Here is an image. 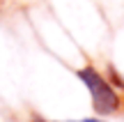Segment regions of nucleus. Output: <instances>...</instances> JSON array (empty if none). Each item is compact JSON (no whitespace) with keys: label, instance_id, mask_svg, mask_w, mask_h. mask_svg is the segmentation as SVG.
Segmentation results:
<instances>
[{"label":"nucleus","instance_id":"f257e3e1","mask_svg":"<svg viewBox=\"0 0 124 122\" xmlns=\"http://www.w3.org/2000/svg\"><path fill=\"white\" fill-rule=\"evenodd\" d=\"M78 81L87 88L90 99H92V108L99 118H108V115H117L124 108V97L113 88L108 76L99 72L94 65H85L76 72Z\"/></svg>","mask_w":124,"mask_h":122},{"label":"nucleus","instance_id":"f03ea898","mask_svg":"<svg viewBox=\"0 0 124 122\" xmlns=\"http://www.w3.org/2000/svg\"><path fill=\"white\" fill-rule=\"evenodd\" d=\"M106 76H108V81L113 83V88H115V90L124 97V76L117 72L115 67H113V65H108V67H106Z\"/></svg>","mask_w":124,"mask_h":122},{"label":"nucleus","instance_id":"7ed1b4c3","mask_svg":"<svg viewBox=\"0 0 124 122\" xmlns=\"http://www.w3.org/2000/svg\"><path fill=\"white\" fill-rule=\"evenodd\" d=\"M55 122H108V120H103V118H83V120H55Z\"/></svg>","mask_w":124,"mask_h":122},{"label":"nucleus","instance_id":"20e7f679","mask_svg":"<svg viewBox=\"0 0 124 122\" xmlns=\"http://www.w3.org/2000/svg\"><path fill=\"white\" fill-rule=\"evenodd\" d=\"M28 122H55V120H46V118H41V115H32Z\"/></svg>","mask_w":124,"mask_h":122}]
</instances>
